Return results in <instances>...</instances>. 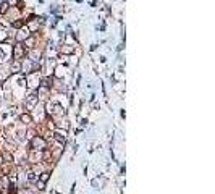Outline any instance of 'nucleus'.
Here are the masks:
<instances>
[{"mask_svg":"<svg viewBox=\"0 0 215 194\" xmlns=\"http://www.w3.org/2000/svg\"><path fill=\"white\" fill-rule=\"evenodd\" d=\"M3 41H7V33L0 29V42H3Z\"/></svg>","mask_w":215,"mask_h":194,"instance_id":"12","label":"nucleus"},{"mask_svg":"<svg viewBox=\"0 0 215 194\" xmlns=\"http://www.w3.org/2000/svg\"><path fill=\"white\" fill-rule=\"evenodd\" d=\"M3 162H5V164H10V162H13V157H11V154L3 152Z\"/></svg>","mask_w":215,"mask_h":194,"instance_id":"7","label":"nucleus"},{"mask_svg":"<svg viewBox=\"0 0 215 194\" xmlns=\"http://www.w3.org/2000/svg\"><path fill=\"white\" fill-rule=\"evenodd\" d=\"M37 99H39V94L36 92V91H34V92H31L29 96L26 97V107H28V109H29V110L33 109V107L37 104Z\"/></svg>","mask_w":215,"mask_h":194,"instance_id":"2","label":"nucleus"},{"mask_svg":"<svg viewBox=\"0 0 215 194\" xmlns=\"http://www.w3.org/2000/svg\"><path fill=\"white\" fill-rule=\"evenodd\" d=\"M25 54H26V47L21 44V42H18L16 45H15V50H13V57H15V60H21L23 57H25Z\"/></svg>","mask_w":215,"mask_h":194,"instance_id":"1","label":"nucleus"},{"mask_svg":"<svg viewBox=\"0 0 215 194\" xmlns=\"http://www.w3.org/2000/svg\"><path fill=\"white\" fill-rule=\"evenodd\" d=\"M44 188H45V183H44L42 180H41V181H37V189H39V191H42Z\"/></svg>","mask_w":215,"mask_h":194,"instance_id":"13","label":"nucleus"},{"mask_svg":"<svg viewBox=\"0 0 215 194\" xmlns=\"http://www.w3.org/2000/svg\"><path fill=\"white\" fill-rule=\"evenodd\" d=\"M25 25H26L25 19H19V21H15V23H13V26H15V28H23Z\"/></svg>","mask_w":215,"mask_h":194,"instance_id":"10","label":"nucleus"},{"mask_svg":"<svg viewBox=\"0 0 215 194\" xmlns=\"http://www.w3.org/2000/svg\"><path fill=\"white\" fill-rule=\"evenodd\" d=\"M74 52V47L71 45H63L62 47V54H73Z\"/></svg>","mask_w":215,"mask_h":194,"instance_id":"6","label":"nucleus"},{"mask_svg":"<svg viewBox=\"0 0 215 194\" xmlns=\"http://www.w3.org/2000/svg\"><path fill=\"white\" fill-rule=\"evenodd\" d=\"M21 120L25 123H31V115H21Z\"/></svg>","mask_w":215,"mask_h":194,"instance_id":"11","label":"nucleus"},{"mask_svg":"<svg viewBox=\"0 0 215 194\" xmlns=\"http://www.w3.org/2000/svg\"><path fill=\"white\" fill-rule=\"evenodd\" d=\"M33 147H34V150H44L45 149V141H44L42 138L34 136L33 138Z\"/></svg>","mask_w":215,"mask_h":194,"instance_id":"3","label":"nucleus"},{"mask_svg":"<svg viewBox=\"0 0 215 194\" xmlns=\"http://www.w3.org/2000/svg\"><path fill=\"white\" fill-rule=\"evenodd\" d=\"M7 184H8V178L3 176V178H2V188H7Z\"/></svg>","mask_w":215,"mask_h":194,"instance_id":"14","label":"nucleus"},{"mask_svg":"<svg viewBox=\"0 0 215 194\" xmlns=\"http://www.w3.org/2000/svg\"><path fill=\"white\" fill-rule=\"evenodd\" d=\"M28 180L29 181H37V175H36L34 172H29L28 173Z\"/></svg>","mask_w":215,"mask_h":194,"instance_id":"8","label":"nucleus"},{"mask_svg":"<svg viewBox=\"0 0 215 194\" xmlns=\"http://www.w3.org/2000/svg\"><path fill=\"white\" fill-rule=\"evenodd\" d=\"M7 10H8V3H2V5H0V13L5 15Z\"/></svg>","mask_w":215,"mask_h":194,"instance_id":"9","label":"nucleus"},{"mask_svg":"<svg viewBox=\"0 0 215 194\" xmlns=\"http://www.w3.org/2000/svg\"><path fill=\"white\" fill-rule=\"evenodd\" d=\"M11 71L13 73H19L21 71V60H15L11 63Z\"/></svg>","mask_w":215,"mask_h":194,"instance_id":"5","label":"nucleus"},{"mask_svg":"<svg viewBox=\"0 0 215 194\" xmlns=\"http://www.w3.org/2000/svg\"><path fill=\"white\" fill-rule=\"evenodd\" d=\"M28 37H29V31H28V29H19V31H18V34H16V41H18V42L26 41Z\"/></svg>","mask_w":215,"mask_h":194,"instance_id":"4","label":"nucleus"},{"mask_svg":"<svg viewBox=\"0 0 215 194\" xmlns=\"http://www.w3.org/2000/svg\"><path fill=\"white\" fill-rule=\"evenodd\" d=\"M7 3H8V7H15V5L18 3V0H8Z\"/></svg>","mask_w":215,"mask_h":194,"instance_id":"15","label":"nucleus"}]
</instances>
